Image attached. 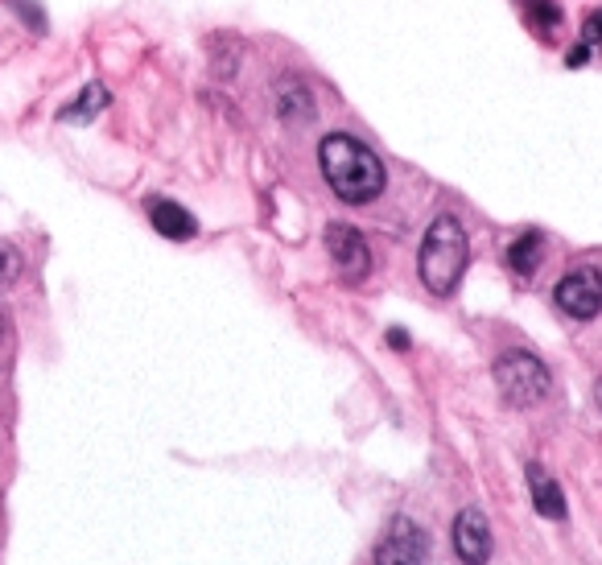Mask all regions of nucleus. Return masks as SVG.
I'll return each mask as SVG.
<instances>
[{
	"mask_svg": "<svg viewBox=\"0 0 602 565\" xmlns=\"http://www.w3.org/2000/svg\"><path fill=\"white\" fill-rule=\"evenodd\" d=\"M17 13H21L25 21H33V29H38V33L46 29V21H42V13H38V9H33V5H25V0H17Z\"/></svg>",
	"mask_w": 602,
	"mask_h": 565,
	"instance_id": "obj_17",
	"label": "nucleus"
},
{
	"mask_svg": "<svg viewBox=\"0 0 602 565\" xmlns=\"http://www.w3.org/2000/svg\"><path fill=\"white\" fill-rule=\"evenodd\" d=\"M553 297H557V306L570 314V318L586 322V318H594V314L602 310V273L590 269V264H582V269L565 273V277L557 281Z\"/></svg>",
	"mask_w": 602,
	"mask_h": 565,
	"instance_id": "obj_6",
	"label": "nucleus"
},
{
	"mask_svg": "<svg viewBox=\"0 0 602 565\" xmlns=\"http://www.w3.org/2000/svg\"><path fill=\"white\" fill-rule=\"evenodd\" d=\"M541 256H545V240H541V231H524V236L508 248V269L516 277H532L541 269Z\"/></svg>",
	"mask_w": 602,
	"mask_h": 565,
	"instance_id": "obj_12",
	"label": "nucleus"
},
{
	"mask_svg": "<svg viewBox=\"0 0 602 565\" xmlns=\"http://www.w3.org/2000/svg\"><path fill=\"white\" fill-rule=\"evenodd\" d=\"M429 561V537L425 528L409 516H396L388 524L384 541L376 545V565H425Z\"/></svg>",
	"mask_w": 602,
	"mask_h": 565,
	"instance_id": "obj_5",
	"label": "nucleus"
},
{
	"mask_svg": "<svg viewBox=\"0 0 602 565\" xmlns=\"http://www.w3.org/2000/svg\"><path fill=\"white\" fill-rule=\"evenodd\" d=\"M528 21L537 25V29H545V33H553L561 25V9L553 5V0H532V5H528Z\"/></svg>",
	"mask_w": 602,
	"mask_h": 565,
	"instance_id": "obj_14",
	"label": "nucleus"
},
{
	"mask_svg": "<svg viewBox=\"0 0 602 565\" xmlns=\"http://www.w3.org/2000/svg\"><path fill=\"white\" fill-rule=\"evenodd\" d=\"M326 252L347 285H359V281H367V273H372V248H367V240L347 223L326 227Z\"/></svg>",
	"mask_w": 602,
	"mask_h": 565,
	"instance_id": "obj_4",
	"label": "nucleus"
},
{
	"mask_svg": "<svg viewBox=\"0 0 602 565\" xmlns=\"http://www.w3.org/2000/svg\"><path fill=\"white\" fill-rule=\"evenodd\" d=\"M528 491H532V508H537L545 520H561L565 516V495H561L557 479L549 471H541L537 462L528 467Z\"/></svg>",
	"mask_w": 602,
	"mask_h": 565,
	"instance_id": "obj_9",
	"label": "nucleus"
},
{
	"mask_svg": "<svg viewBox=\"0 0 602 565\" xmlns=\"http://www.w3.org/2000/svg\"><path fill=\"white\" fill-rule=\"evenodd\" d=\"M495 384H499V396H504L508 405L532 409L549 396V368L528 351H508V355L495 359Z\"/></svg>",
	"mask_w": 602,
	"mask_h": 565,
	"instance_id": "obj_3",
	"label": "nucleus"
},
{
	"mask_svg": "<svg viewBox=\"0 0 602 565\" xmlns=\"http://www.w3.org/2000/svg\"><path fill=\"white\" fill-rule=\"evenodd\" d=\"M454 553L466 565H487V557H491V524H487V516L479 508L458 512V520H454Z\"/></svg>",
	"mask_w": 602,
	"mask_h": 565,
	"instance_id": "obj_7",
	"label": "nucleus"
},
{
	"mask_svg": "<svg viewBox=\"0 0 602 565\" xmlns=\"http://www.w3.org/2000/svg\"><path fill=\"white\" fill-rule=\"evenodd\" d=\"M582 42H586L590 50H598V54H602V9L586 13V25H582Z\"/></svg>",
	"mask_w": 602,
	"mask_h": 565,
	"instance_id": "obj_15",
	"label": "nucleus"
},
{
	"mask_svg": "<svg viewBox=\"0 0 602 565\" xmlns=\"http://www.w3.org/2000/svg\"><path fill=\"white\" fill-rule=\"evenodd\" d=\"M108 104H112L108 87L91 83V87H83V91H79V99H75V104H66V108L58 112V120H62V124H87V120H95L99 112H104Z\"/></svg>",
	"mask_w": 602,
	"mask_h": 565,
	"instance_id": "obj_11",
	"label": "nucleus"
},
{
	"mask_svg": "<svg viewBox=\"0 0 602 565\" xmlns=\"http://www.w3.org/2000/svg\"><path fill=\"white\" fill-rule=\"evenodd\" d=\"M318 165H322V178L330 182V190L351 207L376 203L384 194V182H388L384 161L363 141L347 137V132H326L318 145Z\"/></svg>",
	"mask_w": 602,
	"mask_h": 565,
	"instance_id": "obj_1",
	"label": "nucleus"
},
{
	"mask_svg": "<svg viewBox=\"0 0 602 565\" xmlns=\"http://www.w3.org/2000/svg\"><path fill=\"white\" fill-rule=\"evenodd\" d=\"M5 330H9V322H5V314H0V343H5Z\"/></svg>",
	"mask_w": 602,
	"mask_h": 565,
	"instance_id": "obj_19",
	"label": "nucleus"
},
{
	"mask_svg": "<svg viewBox=\"0 0 602 565\" xmlns=\"http://www.w3.org/2000/svg\"><path fill=\"white\" fill-rule=\"evenodd\" d=\"M21 269H25V264H21V252L0 244V293L13 289V285L21 281Z\"/></svg>",
	"mask_w": 602,
	"mask_h": 565,
	"instance_id": "obj_13",
	"label": "nucleus"
},
{
	"mask_svg": "<svg viewBox=\"0 0 602 565\" xmlns=\"http://www.w3.org/2000/svg\"><path fill=\"white\" fill-rule=\"evenodd\" d=\"M466 264H471V244H466V231L454 215H438L429 223L425 231V240H421V260H417V269H421V281L429 293H454L462 273H466Z\"/></svg>",
	"mask_w": 602,
	"mask_h": 565,
	"instance_id": "obj_2",
	"label": "nucleus"
},
{
	"mask_svg": "<svg viewBox=\"0 0 602 565\" xmlns=\"http://www.w3.org/2000/svg\"><path fill=\"white\" fill-rule=\"evenodd\" d=\"M149 223L165 240H194L198 236V219L186 207L170 203V198H153V203H149Z\"/></svg>",
	"mask_w": 602,
	"mask_h": 565,
	"instance_id": "obj_8",
	"label": "nucleus"
},
{
	"mask_svg": "<svg viewBox=\"0 0 602 565\" xmlns=\"http://www.w3.org/2000/svg\"><path fill=\"white\" fill-rule=\"evenodd\" d=\"M277 116L285 124H301V120H310L314 116V95L310 87H301V83H281L277 87Z\"/></svg>",
	"mask_w": 602,
	"mask_h": 565,
	"instance_id": "obj_10",
	"label": "nucleus"
},
{
	"mask_svg": "<svg viewBox=\"0 0 602 565\" xmlns=\"http://www.w3.org/2000/svg\"><path fill=\"white\" fill-rule=\"evenodd\" d=\"M590 62V46L582 42V46H574L570 54H565V66H570V71H582V66Z\"/></svg>",
	"mask_w": 602,
	"mask_h": 565,
	"instance_id": "obj_16",
	"label": "nucleus"
},
{
	"mask_svg": "<svg viewBox=\"0 0 602 565\" xmlns=\"http://www.w3.org/2000/svg\"><path fill=\"white\" fill-rule=\"evenodd\" d=\"M594 401H598V409H602V380H598V388H594Z\"/></svg>",
	"mask_w": 602,
	"mask_h": 565,
	"instance_id": "obj_20",
	"label": "nucleus"
},
{
	"mask_svg": "<svg viewBox=\"0 0 602 565\" xmlns=\"http://www.w3.org/2000/svg\"><path fill=\"white\" fill-rule=\"evenodd\" d=\"M388 343H392L396 351H405V347H409V335H405V330L396 326V330H388Z\"/></svg>",
	"mask_w": 602,
	"mask_h": 565,
	"instance_id": "obj_18",
	"label": "nucleus"
}]
</instances>
